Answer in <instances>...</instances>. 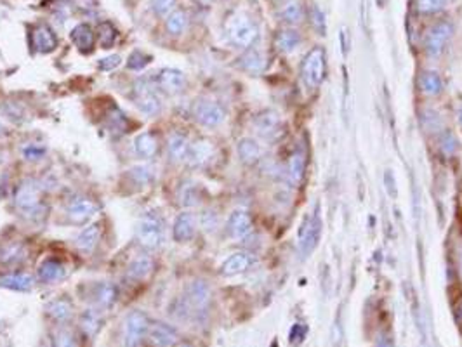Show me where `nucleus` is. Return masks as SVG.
Listing matches in <instances>:
<instances>
[{
	"mask_svg": "<svg viewBox=\"0 0 462 347\" xmlns=\"http://www.w3.org/2000/svg\"><path fill=\"white\" fill-rule=\"evenodd\" d=\"M56 347H79V342L70 330H61L56 335Z\"/></svg>",
	"mask_w": 462,
	"mask_h": 347,
	"instance_id": "obj_45",
	"label": "nucleus"
},
{
	"mask_svg": "<svg viewBox=\"0 0 462 347\" xmlns=\"http://www.w3.org/2000/svg\"><path fill=\"white\" fill-rule=\"evenodd\" d=\"M210 286L209 283L196 279L186 286L185 294L178 302V313L176 316L181 319H200L207 315L210 306Z\"/></svg>",
	"mask_w": 462,
	"mask_h": 347,
	"instance_id": "obj_1",
	"label": "nucleus"
},
{
	"mask_svg": "<svg viewBox=\"0 0 462 347\" xmlns=\"http://www.w3.org/2000/svg\"><path fill=\"white\" fill-rule=\"evenodd\" d=\"M226 233L233 240H243L252 233V219L243 208H237L230 214L226 221Z\"/></svg>",
	"mask_w": 462,
	"mask_h": 347,
	"instance_id": "obj_12",
	"label": "nucleus"
},
{
	"mask_svg": "<svg viewBox=\"0 0 462 347\" xmlns=\"http://www.w3.org/2000/svg\"><path fill=\"white\" fill-rule=\"evenodd\" d=\"M216 222H217V215L214 214L212 210H207L205 214L202 215V226L205 228V231L209 229V231H212L214 228H216Z\"/></svg>",
	"mask_w": 462,
	"mask_h": 347,
	"instance_id": "obj_49",
	"label": "nucleus"
},
{
	"mask_svg": "<svg viewBox=\"0 0 462 347\" xmlns=\"http://www.w3.org/2000/svg\"><path fill=\"white\" fill-rule=\"evenodd\" d=\"M146 339L153 347H174L179 342V335L174 326L164 321H151Z\"/></svg>",
	"mask_w": 462,
	"mask_h": 347,
	"instance_id": "obj_13",
	"label": "nucleus"
},
{
	"mask_svg": "<svg viewBox=\"0 0 462 347\" xmlns=\"http://www.w3.org/2000/svg\"><path fill=\"white\" fill-rule=\"evenodd\" d=\"M165 26H167V32L171 33V35H183V33L186 32V28H188V14H186V11H183V9L172 11L171 14L167 16Z\"/></svg>",
	"mask_w": 462,
	"mask_h": 347,
	"instance_id": "obj_35",
	"label": "nucleus"
},
{
	"mask_svg": "<svg viewBox=\"0 0 462 347\" xmlns=\"http://www.w3.org/2000/svg\"><path fill=\"white\" fill-rule=\"evenodd\" d=\"M101 238V226L100 224H91L87 228H84L77 238H75V245L77 248L82 252H93L96 248V245L100 244Z\"/></svg>",
	"mask_w": 462,
	"mask_h": 347,
	"instance_id": "obj_27",
	"label": "nucleus"
},
{
	"mask_svg": "<svg viewBox=\"0 0 462 347\" xmlns=\"http://www.w3.org/2000/svg\"><path fill=\"white\" fill-rule=\"evenodd\" d=\"M35 286V278L30 272H6L0 275V288L15 292H30Z\"/></svg>",
	"mask_w": 462,
	"mask_h": 347,
	"instance_id": "obj_21",
	"label": "nucleus"
},
{
	"mask_svg": "<svg viewBox=\"0 0 462 347\" xmlns=\"http://www.w3.org/2000/svg\"><path fill=\"white\" fill-rule=\"evenodd\" d=\"M6 130H4V127H2V123H0V134H4Z\"/></svg>",
	"mask_w": 462,
	"mask_h": 347,
	"instance_id": "obj_52",
	"label": "nucleus"
},
{
	"mask_svg": "<svg viewBox=\"0 0 462 347\" xmlns=\"http://www.w3.org/2000/svg\"><path fill=\"white\" fill-rule=\"evenodd\" d=\"M47 316H49L53 321L56 323H68L75 315V308L71 304V301H68L66 297H59L54 299L47 304L46 308Z\"/></svg>",
	"mask_w": 462,
	"mask_h": 347,
	"instance_id": "obj_24",
	"label": "nucleus"
},
{
	"mask_svg": "<svg viewBox=\"0 0 462 347\" xmlns=\"http://www.w3.org/2000/svg\"><path fill=\"white\" fill-rule=\"evenodd\" d=\"M120 63H122V57L118 56V54H111V56L100 59V63H98V68H100L101 72H111V70L118 68Z\"/></svg>",
	"mask_w": 462,
	"mask_h": 347,
	"instance_id": "obj_46",
	"label": "nucleus"
},
{
	"mask_svg": "<svg viewBox=\"0 0 462 347\" xmlns=\"http://www.w3.org/2000/svg\"><path fill=\"white\" fill-rule=\"evenodd\" d=\"M275 46L280 52L290 54L301 46V35L299 32H295L294 28H285L278 32V35L275 37Z\"/></svg>",
	"mask_w": 462,
	"mask_h": 347,
	"instance_id": "obj_31",
	"label": "nucleus"
},
{
	"mask_svg": "<svg viewBox=\"0 0 462 347\" xmlns=\"http://www.w3.org/2000/svg\"><path fill=\"white\" fill-rule=\"evenodd\" d=\"M178 198L185 207H195L202 200V193H200V188L193 181H186L179 188Z\"/></svg>",
	"mask_w": 462,
	"mask_h": 347,
	"instance_id": "obj_34",
	"label": "nucleus"
},
{
	"mask_svg": "<svg viewBox=\"0 0 462 347\" xmlns=\"http://www.w3.org/2000/svg\"><path fill=\"white\" fill-rule=\"evenodd\" d=\"M193 117L205 129H216L226 120V110L217 101L202 97L193 106Z\"/></svg>",
	"mask_w": 462,
	"mask_h": 347,
	"instance_id": "obj_8",
	"label": "nucleus"
},
{
	"mask_svg": "<svg viewBox=\"0 0 462 347\" xmlns=\"http://www.w3.org/2000/svg\"><path fill=\"white\" fill-rule=\"evenodd\" d=\"M311 19H313L315 30H317L320 35H325V16H324V12H322L318 8H315L313 12H311Z\"/></svg>",
	"mask_w": 462,
	"mask_h": 347,
	"instance_id": "obj_47",
	"label": "nucleus"
},
{
	"mask_svg": "<svg viewBox=\"0 0 462 347\" xmlns=\"http://www.w3.org/2000/svg\"><path fill=\"white\" fill-rule=\"evenodd\" d=\"M457 119H459V123H461V127H462V104L457 111Z\"/></svg>",
	"mask_w": 462,
	"mask_h": 347,
	"instance_id": "obj_51",
	"label": "nucleus"
},
{
	"mask_svg": "<svg viewBox=\"0 0 462 347\" xmlns=\"http://www.w3.org/2000/svg\"><path fill=\"white\" fill-rule=\"evenodd\" d=\"M441 148H443L447 155H452L457 150V141H455V137L450 132H445L443 137H441Z\"/></svg>",
	"mask_w": 462,
	"mask_h": 347,
	"instance_id": "obj_48",
	"label": "nucleus"
},
{
	"mask_svg": "<svg viewBox=\"0 0 462 347\" xmlns=\"http://www.w3.org/2000/svg\"><path fill=\"white\" fill-rule=\"evenodd\" d=\"M66 217L71 222L77 224H84V222L91 221L100 214V205L96 200L89 197H75L66 204Z\"/></svg>",
	"mask_w": 462,
	"mask_h": 347,
	"instance_id": "obj_10",
	"label": "nucleus"
},
{
	"mask_svg": "<svg viewBox=\"0 0 462 347\" xmlns=\"http://www.w3.org/2000/svg\"><path fill=\"white\" fill-rule=\"evenodd\" d=\"M66 266L57 261V259H46L37 269V278L42 283H57L63 278H66Z\"/></svg>",
	"mask_w": 462,
	"mask_h": 347,
	"instance_id": "obj_23",
	"label": "nucleus"
},
{
	"mask_svg": "<svg viewBox=\"0 0 462 347\" xmlns=\"http://www.w3.org/2000/svg\"><path fill=\"white\" fill-rule=\"evenodd\" d=\"M149 318L142 311H131L122 325V344L124 347H141L149 328Z\"/></svg>",
	"mask_w": 462,
	"mask_h": 347,
	"instance_id": "obj_7",
	"label": "nucleus"
},
{
	"mask_svg": "<svg viewBox=\"0 0 462 347\" xmlns=\"http://www.w3.org/2000/svg\"><path fill=\"white\" fill-rule=\"evenodd\" d=\"M26 255L28 252L21 244H9L0 250V262L4 266H18L28 259Z\"/></svg>",
	"mask_w": 462,
	"mask_h": 347,
	"instance_id": "obj_33",
	"label": "nucleus"
},
{
	"mask_svg": "<svg viewBox=\"0 0 462 347\" xmlns=\"http://www.w3.org/2000/svg\"><path fill=\"white\" fill-rule=\"evenodd\" d=\"M176 4H178V0H151V9L157 16L165 18L172 11H176Z\"/></svg>",
	"mask_w": 462,
	"mask_h": 347,
	"instance_id": "obj_44",
	"label": "nucleus"
},
{
	"mask_svg": "<svg viewBox=\"0 0 462 347\" xmlns=\"http://www.w3.org/2000/svg\"><path fill=\"white\" fill-rule=\"evenodd\" d=\"M454 33V26L448 21L436 23L431 26L424 39V50L429 57H440L447 49V43L450 42V37Z\"/></svg>",
	"mask_w": 462,
	"mask_h": 347,
	"instance_id": "obj_9",
	"label": "nucleus"
},
{
	"mask_svg": "<svg viewBox=\"0 0 462 347\" xmlns=\"http://www.w3.org/2000/svg\"><path fill=\"white\" fill-rule=\"evenodd\" d=\"M15 207L21 214V217L28 221H39L47 214L46 197L44 190L35 179H26L16 188Z\"/></svg>",
	"mask_w": 462,
	"mask_h": 347,
	"instance_id": "obj_2",
	"label": "nucleus"
},
{
	"mask_svg": "<svg viewBox=\"0 0 462 347\" xmlns=\"http://www.w3.org/2000/svg\"><path fill=\"white\" fill-rule=\"evenodd\" d=\"M132 97L138 110L146 117H157L162 111V99L157 92V87L148 79H139L132 89Z\"/></svg>",
	"mask_w": 462,
	"mask_h": 347,
	"instance_id": "obj_6",
	"label": "nucleus"
},
{
	"mask_svg": "<svg viewBox=\"0 0 462 347\" xmlns=\"http://www.w3.org/2000/svg\"><path fill=\"white\" fill-rule=\"evenodd\" d=\"M132 150L134 155L141 160H151V158L157 157L158 150H160V144L155 134L151 132H141L134 137V143H132Z\"/></svg>",
	"mask_w": 462,
	"mask_h": 347,
	"instance_id": "obj_20",
	"label": "nucleus"
},
{
	"mask_svg": "<svg viewBox=\"0 0 462 347\" xmlns=\"http://www.w3.org/2000/svg\"><path fill=\"white\" fill-rule=\"evenodd\" d=\"M91 297H93L94 308L108 309V308H111L115 302H117L118 290L113 283L101 281V283H96V285L93 286V295H91Z\"/></svg>",
	"mask_w": 462,
	"mask_h": 347,
	"instance_id": "obj_22",
	"label": "nucleus"
},
{
	"mask_svg": "<svg viewBox=\"0 0 462 347\" xmlns=\"http://www.w3.org/2000/svg\"><path fill=\"white\" fill-rule=\"evenodd\" d=\"M214 144L209 139H195L190 143L188 155H186V163L193 168L203 167V165L209 163L214 157Z\"/></svg>",
	"mask_w": 462,
	"mask_h": 347,
	"instance_id": "obj_14",
	"label": "nucleus"
},
{
	"mask_svg": "<svg viewBox=\"0 0 462 347\" xmlns=\"http://www.w3.org/2000/svg\"><path fill=\"white\" fill-rule=\"evenodd\" d=\"M301 77L304 86L310 90L318 89L325 77V50L315 47L306 54L301 63Z\"/></svg>",
	"mask_w": 462,
	"mask_h": 347,
	"instance_id": "obj_5",
	"label": "nucleus"
},
{
	"mask_svg": "<svg viewBox=\"0 0 462 347\" xmlns=\"http://www.w3.org/2000/svg\"><path fill=\"white\" fill-rule=\"evenodd\" d=\"M71 40H73L75 46L79 47L80 52L89 54L96 46V33L87 23H80L71 30Z\"/></svg>",
	"mask_w": 462,
	"mask_h": 347,
	"instance_id": "obj_25",
	"label": "nucleus"
},
{
	"mask_svg": "<svg viewBox=\"0 0 462 347\" xmlns=\"http://www.w3.org/2000/svg\"><path fill=\"white\" fill-rule=\"evenodd\" d=\"M226 37L231 43L240 49H250L259 37V28L256 23L243 12H235L226 19Z\"/></svg>",
	"mask_w": 462,
	"mask_h": 347,
	"instance_id": "obj_4",
	"label": "nucleus"
},
{
	"mask_svg": "<svg viewBox=\"0 0 462 347\" xmlns=\"http://www.w3.org/2000/svg\"><path fill=\"white\" fill-rule=\"evenodd\" d=\"M448 4V0H416L417 11L421 14H434V12H440L441 9H445V6Z\"/></svg>",
	"mask_w": 462,
	"mask_h": 347,
	"instance_id": "obj_41",
	"label": "nucleus"
},
{
	"mask_svg": "<svg viewBox=\"0 0 462 347\" xmlns=\"http://www.w3.org/2000/svg\"><path fill=\"white\" fill-rule=\"evenodd\" d=\"M280 18L284 19L285 23H288V25H297V23H301L302 19H304V8H302L299 0H290V2H287V4L281 8Z\"/></svg>",
	"mask_w": 462,
	"mask_h": 347,
	"instance_id": "obj_38",
	"label": "nucleus"
},
{
	"mask_svg": "<svg viewBox=\"0 0 462 347\" xmlns=\"http://www.w3.org/2000/svg\"><path fill=\"white\" fill-rule=\"evenodd\" d=\"M136 241L141 248L155 252L165 244V221L157 212H146L136 226Z\"/></svg>",
	"mask_w": 462,
	"mask_h": 347,
	"instance_id": "obj_3",
	"label": "nucleus"
},
{
	"mask_svg": "<svg viewBox=\"0 0 462 347\" xmlns=\"http://www.w3.org/2000/svg\"><path fill=\"white\" fill-rule=\"evenodd\" d=\"M320 231H322V222L318 215L306 219L301 233H299V238H301V244L299 245H301L302 254L308 255L315 250V247L318 245V240H320Z\"/></svg>",
	"mask_w": 462,
	"mask_h": 347,
	"instance_id": "obj_15",
	"label": "nucleus"
},
{
	"mask_svg": "<svg viewBox=\"0 0 462 347\" xmlns=\"http://www.w3.org/2000/svg\"><path fill=\"white\" fill-rule=\"evenodd\" d=\"M117 30L110 21H103L98 25V42L103 49H110L117 42Z\"/></svg>",
	"mask_w": 462,
	"mask_h": 347,
	"instance_id": "obj_40",
	"label": "nucleus"
},
{
	"mask_svg": "<svg viewBox=\"0 0 462 347\" xmlns=\"http://www.w3.org/2000/svg\"><path fill=\"white\" fill-rule=\"evenodd\" d=\"M104 323L103 309L100 308H91L86 313H82L80 316V328L86 333L87 337H94L101 330Z\"/></svg>",
	"mask_w": 462,
	"mask_h": 347,
	"instance_id": "obj_28",
	"label": "nucleus"
},
{
	"mask_svg": "<svg viewBox=\"0 0 462 347\" xmlns=\"http://www.w3.org/2000/svg\"><path fill=\"white\" fill-rule=\"evenodd\" d=\"M127 174L136 186H148V184L153 183V179H155V168L145 167V165L132 167Z\"/></svg>",
	"mask_w": 462,
	"mask_h": 347,
	"instance_id": "obj_39",
	"label": "nucleus"
},
{
	"mask_svg": "<svg viewBox=\"0 0 462 347\" xmlns=\"http://www.w3.org/2000/svg\"><path fill=\"white\" fill-rule=\"evenodd\" d=\"M254 262H256V257L250 252H235L230 257H226V261L221 264V272L224 276L242 275V272L249 271L252 268Z\"/></svg>",
	"mask_w": 462,
	"mask_h": 347,
	"instance_id": "obj_18",
	"label": "nucleus"
},
{
	"mask_svg": "<svg viewBox=\"0 0 462 347\" xmlns=\"http://www.w3.org/2000/svg\"><path fill=\"white\" fill-rule=\"evenodd\" d=\"M0 161H2V155H0Z\"/></svg>",
	"mask_w": 462,
	"mask_h": 347,
	"instance_id": "obj_53",
	"label": "nucleus"
},
{
	"mask_svg": "<svg viewBox=\"0 0 462 347\" xmlns=\"http://www.w3.org/2000/svg\"><path fill=\"white\" fill-rule=\"evenodd\" d=\"M47 150L44 144H37V143H28L21 148V155L25 160L28 161H39L40 158L46 157Z\"/></svg>",
	"mask_w": 462,
	"mask_h": 347,
	"instance_id": "obj_42",
	"label": "nucleus"
},
{
	"mask_svg": "<svg viewBox=\"0 0 462 347\" xmlns=\"http://www.w3.org/2000/svg\"><path fill=\"white\" fill-rule=\"evenodd\" d=\"M32 47L40 54H49L56 50L57 37L49 25H37L32 32Z\"/></svg>",
	"mask_w": 462,
	"mask_h": 347,
	"instance_id": "obj_19",
	"label": "nucleus"
},
{
	"mask_svg": "<svg viewBox=\"0 0 462 347\" xmlns=\"http://www.w3.org/2000/svg\"><path fill=\"white\" fill-rule=\"evenodd\" d=\"M254 127H256L259 136L266 137V139H275V137L280 136L281 130L280 115L271 110L263 111V113L257 115L256 120H254Z\"/></svg>",
	"mask_w": 462,
	"mask_h": 347,
	"instance_id": "obj_17",
	"label": "nucleus"
},
{
	"mask_svg": "<svg viewBox=\"0 0 462 347\" xmlns=\"http://www.w3.org/2000/svg\"><path fill=\"white\" fill-rule=\"evenodd\" d=\"M237 151H239L240 160L243 161L246 165H254L261 160L263 157V150H261L259 143L252 137H243L242 141L237 146Z\"/></svg>",
	"mask_w": 462,
	"mask_h": 347,
	"instance_id": "obj_30",
	"label": "nucleus"
},
{
	"mask_svg": "<svg viewBox=\"0 0 462 347\" xmlns=\"http://www.w3.org/2000/svg\"><path fill=\"white\" fill-rule=\"evenodd\" d=\"M149 61H151V56H149V54L142 52V50H134L127 59V68L134 70V72H139V70H142L145 66H148Z\"/></svg>",
	"mask_w": 462,
	"mask_h": 347,
	"instance_id": "obj_43",
	"label": "nucleus"
},
{
	"mask_svg": "<svg viewBox=\"0 0 462 347\" xmlns=\"http://www.w3.org/2000/svg\"><path fill=\"white\" fill-rule=\"evenodd\" d=\"M153 268H155L153 259L149 257L148 254H139L129 262L127 276L131 279H134V281H142V279H146L149 275H151Z\"/></svg>",
	"mask_w": 462,
	"mask_h": 347,
	"instance_id": "obj_26",
	"label": "nucleus"
},
{
	"mask_svg": "<svg viewBox=\"0 0 462 347\" xmlns=\"http://www.w3.org/2000/svg\"><path fill=\"white\" fill-rule=\"evenodd\" d=\"M188 148H190V141L185 134H179V132L171 134V137H169V141H167V151H169V158H171L174 163L186 161Z\"/></svg>",
	"mask_w": 462,
	"mask_h": 347,
	"instance_id": "obj_29",
	"label": "nucleus"
},
{
	"mask_svg": "<svg viewBox=\"0 0 462 347\" xmlns=\"http://www.w3.org/2000/svg\"><path fill=\"white\" fill-rule=\"evenodd\" d=\"M376 347H393V344L388 339H382L376 344Z\"/></svg>",
	"mask_w": 462,
	"mask_h": 347,
	"instance_id": "obj_50",
	"label": "nucleus"
},
{
	"mask_svg": "<svg viewBox=\"0 0 462 347\" xmlns=\"http://www.w3.org/2000/svg\"><path fill=\"white\" fill-rule=\"evenodd\" d=\"M419 86L427 96H438V94L443 90V82H441V77L436 72H423L419 79Z\"/></svg>",
	"mask_w": 462,
	"mask_h": 347,
	"instance_id": "obj_36",
	"label": "nucleus"
},
{
	"mask_svg": "<svg viewBox=\"0 0 462 347\" xmlns=\"http://www.w3.org/2000/svg\"><path fill=\"white\" fill-rule=\"evenodd\" d=\"M239 65L240 68L246 70L247 73L257 75V73H261L266 68V59H264V56L257 49H247V52L239 59Z\"/></svg>",
	"mask_w": 462,
	"mask_h": 347,
	"instance_id": "obj_32",
	"label": "nucleus"
},
{
	"mask_svg": "<svg viewBox=\"0 0 462 347\" xmlns=\"http://www.w3.org/2000/svg\"><path fill=\"white\" fill-rule=\"evenodd\" d=\"M304 170H306L304 157H302L301 153L292 155L290 160H288L287 163V179L297 186V184L302 181V177H304Z\"/></svg>",
	"mask_w": 462,
	"mask_h": 347,
	"instance_id": "obj_37",
	"label": "nucleus"
},
{
	"mask_svg": "<svg viewBox=\"0 0 462 347\" xmlns=\"http://www.w3.org/2000/svg\"><path fill=\"white\" fill-rule=\"evenodd\" d=\"M196 233V217L192 212H181L176 217L172 226V237L178 244H188L195 238Z\"/></svg>",
	"mask_w": 462,
	"mask_h": 347,
	"instance_id": "obj_16",
	"label": "nucleus"
},
{
	"mask_svg": "<svg viewBox=\"0 0 462 347\" xmlns=\"http://www.w3.org/2000/svg\"><path fill=\"white\" fill-rule=\"evenodd\" d=\"M188 80H186L185 73L179 72L176 68H164L158 72L157 75V89L167 96H178V94L185 92Z\"/></svg>",
	"mask_w": 462,
	"mask_h": 347,
	"instance_id": "obj_11",
	"label": "nucleus"
}]
</instances>
